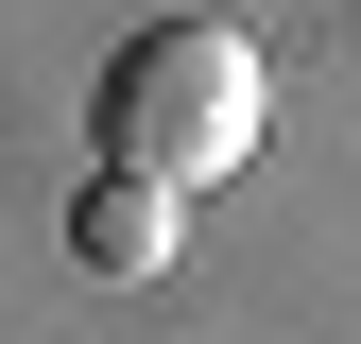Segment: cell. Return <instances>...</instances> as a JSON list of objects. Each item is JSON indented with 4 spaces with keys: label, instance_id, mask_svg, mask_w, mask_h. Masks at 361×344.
<instances>
[{
    "label": "cell",
    "instance_id": "cell-1",
    "mask_svg": "<svg viewBox=\"0 0 361 344\" xmlns=\"http://www.w3.org/2000/svg\"><path fill=\"white\" fill-rule=\"evenodd\" d=\"M258 155V52L224 18H155V35H121V69H104V172L121 190H172L190 207L207 172H241Z\"/></svg>",
    "mask_w": 361,
    "mask_h": 344
},
{
    "label": "cell",
    "instance_id": "cell-2",
    "mask_svg": "<svg viewBox=\"0 0 361 344\" xmlns=\"http://www.w3.org/2000/svg\"><path fill=\"white\" fill-rule=\"evenodd\" d=\"M69 241L104 258V276H155V258H172V190H121V172H104V190L69 207Z\"/></svg>",
    "mask_w": 361,
    "mask_h": 344
}]
</instances>
